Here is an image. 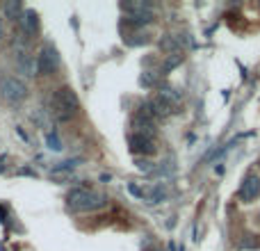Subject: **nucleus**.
Masks as SVG:
<instances>
[{"instance_id": "12", "label": "nucleus", "mask_w": 260, "mask_h": 251, "mask_svg": "<svg viewBox=\"0 0 260 251\" xmlns=\"http://www.w3.org/2000/svg\"><path fill=\"white\" fill-rule=\"evenodd\" d=\"M183 62V55H178V53H174V57H167V62H165V67H162V71H171L174 67H178V64Z\"/></svg>"}, {"instance_id": "14", "label": "nucleus", "mask_w": 260, "mask_h": 251, "mask_svg": "<svg viewBox=\"0 0 260 251\" xmlns=\"http://www.w3.org/2000/svg\"><path fill=\"white\" fill-rule=\"evenodd\" d=\"M3 171H5V165H0V174H3Z\"/></svg>"}, {"instance_id": "8", "label": "nucleus", "mask_w": 260, "mask_h": 251, "mask_svg": "<svg viewBox=\"0 0 260 251\" xmlns=\"http://www.w3.org/2000/svg\"><path fill=\"white\" fill-rule=\"evenodd\" d=\"M16 69L25 76H37V59L32 57L27 50L18 48L16 50Z\"/></svg>"}, {"instance_id": "2", "label": "nucleus", "mask_w": 260, "mask_h": 251, "mask_svg": "<svg viewBox=\"0 0 260 251\" xmlns=\"http://www.w3.org/2000/svg\"><path fill=\"white\" fill-rule=\"evenodd\" d=\"M67 206L76 212H91V210H99V208L108 206V197L101 192H94V190L76 187L67 194Z\"/></svg>"}, {"instance_id": "11", "label": "nucleus", "mask_w": 260, "mask_h": 251, "mask_svg": "<svg viewBox=\"0 0 260 251\" xmlns=\"http://www.w3.org/2000/svg\"><path fill=\"white\" fill-rule=\"evenodd\" d=\"M46 144H48L50 151H62V142H59V137L55 133H48L46 135Z\"/></svg>"}, {"instance_id": "9", "label": "nucleus", "mask_w": 260, "mask_h": 251, "mask_svg": "<svg viewBox=\"0 0 260 251\" xmlns=\"http://www.w3.org/2000/svg\"><path fill=\"white\" fill-rule=\"evenodd\" d=\"M21 25H23V30L27 32V35H35V30L39 27V16H37V12L35 9H25V12L21 14Z\"/></svg>"}, {"instance_id": "10", "label": "nucleus", "mask_w": 260, "mask_h": 251, "mask_svg": "<svg viewBox=\"0 0 260 251\" xmlns=\"http://www.w3.org/2000/svg\"><path fill=\"white\" fill-rule=\"evenodd\" d=\"M5 16L12 18V21L21 18V3H18V0H9V3H5Z\"/></svg>"}, {"instance_id": "13", "label": "nucleus", "mask_w": 260, "mask_h": 251, "mask_svg": "<svg viewBox=\"0 0 260 251\" xmlns=\"http://www.w3.org/2000/svg\"><path fill=\"white\" fill-rule=\"evenodd\" d=\"M3 35H5V30H3V23H0V39H3Z\"/></svg>"}, {"instance_id": "1", "label": "nucleus", "mask_w": 260, "mask_h": 251, "mask_svg": "<svg viewBox=\"0 0 260 251\" xmlns=\"http://www.w3.org/2000/svg\"><path fill=\"white\" fill-rule=\"evenodd\" d=\"M80 110V101H78L76 91L71 87H59L53 96H50V112L57 121H71Z\"/></svg>"}, {"instance_id": "4", "label": "nucleus", "mask_w": 260, "mask_h": 251, "mask_svg": "<svg viewBox=\"0 0 260 251\" xmlns=\"http://www.w3.org/2000/svg\"><path fill=\"white\" fill-rule=\"evenodd\" d=\"M59 67V55L50 44H46L37 55V76H50Z\"/></svg>"}, {"instance_id": "7", "label": "nucleus", "mask_w": 260, "mask_h": 251, "mask_svg": "<svg viewBox=\"0 0 260 251\" xmlns=\"http://www.w3.org/2000/svg\"><path fill=\"white\" fill-rule=\"evenodd\" d=\"M128 146L133 153H139V155H153L155 153V142L153 137H144V135H130L128 137Z\"/></svg>"}, {"instance_id": "3", "label": "nucleus", "mask_w": 260, "mask_h": 251, "mask_svg": "<svg viewBox=\"0 0 260 251\" xmlns=\"http://www.w3.org/2000/svg\"><path fill=\"white\" fill-rule=\"evenodd\" d=\"M27 94H30V91H27V85L16 76H7V78H3V82H0V96L12 105L23 103V101L27 99Z\"/></svg>"}, {"instance_id": "6", "label": "nucleus", "mask_w": 260, "mask_h": 251, "mask_svg": "<svg viewBox=\"0 0 260 251\" xmlns=\"http://www.w3.org/2000/svg\"><path fill=\"white\" fill-rule=\"evenodd\" d=\"M260 197V176L258 174H249L247 178L242 180V185H240V192H238V199L244 203L253 201V199Z\"/></svg>"}, {"instance_id": "5", "label": "nucleus", "mask_w": 260, "mask_h": 251, "mask_svg": "<svg viewBox=\"0 0 260 251\" xmlns=\"http://www.w3.org/2000/svg\"><path fill=\"white\" fill-rule=\"evenodd\" d=\"M123 12H128V21L135 25H144V23L153 21V9L148 3H123Z\"/></svg>"}]
</instances>
